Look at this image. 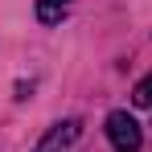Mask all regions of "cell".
Segmentation results:
<instances>
[{
	"label": "cell",
	"mask_w": 152,
	"mask_h": 152,
	"mask_svg": "<svg viewBox=\"0 0 152 152\" xmlns=\"http://www.w3.org/2000/svg\"><path fill=\"white\" fill-rule=\"evenodd\" d=\"M107 140H111L115 152H140L144 132H140V124H136L127 111H111V115H107Z\"/></svg>",
	"instance_id": "1"
},
{
	"label": "cell",
	"mask_w": 152,
	"mask_h": 152,
	"mask_svg": "<svg viewBox=\"0 0 152 152\" xmlns=\"http://www.w3.org/2000/svg\"><path fill=\"white\" fill-rule=\"evenodd\" d=\"M78 132H82V124H78V119H62V124H53L50 132L41 136V144H37L33 152H66V148L78 140Z\"/></svg>",
	"instance_id": "2"
},
{
	"label": "cell",
	"mask_w": 152,
	"mask_h": 152,
	"mask_svg": "<svg viewBox=\"0 0 152 152\" xmlns=\"http://www.w3.org/2000/svg\"><path fill=\"white\" fill-rule=\"evenodd\" d=\"M70 12V0H37V21L41 25H58Z\"/></svg>",
	"instance_id": "3"
},
{
	"label": "cell",
	"mask_w": 152,
	"mask_h": 152,
	"mask_svg": "<svg viewBox=\"0 0 152 152\" xmlns=\"http://www.w3.org/2000/svg\"><path fill=\"white\" fill-rule=\"evenodd\" d=\"M132 103H136V107H152V70L140 78V82H136V91H132Z\"/></svg>",
	"instance_id": "4"
}]
</instances>
